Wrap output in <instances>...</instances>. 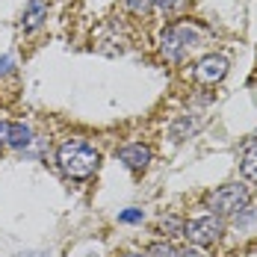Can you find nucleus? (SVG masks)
I'll return each instance as SVG.
<instances>
[{"label":"nucleus","mask_w":257,"mask_h":257,"mask_svg":"<svg viewBox=\"0 0 257 257\" xmlns=\"http://www.w3.org/2000/svg\"><path fill=\"white\" fill-rule=\"evenodd\" d=\"M118 160L133 169V172H142L148 163H151V148L148 145H142V142H130V145H121L118 148Z\"/></svg>","instance_id":"6"},{"label":"nucleus","mask_w":257,"mask_h":257,"mask_svg":"<svg viewBox=\"0 0 257 257\" xmlns=\"http://www.w3.org/2000/svg\"><path fill=\"white\" fill-rule=\"evenodd\" d=\"M30 142H33V130L27 127V124H21V121H18V124L12 121V124H9V139H6V145H9V148H27Z\"/></svg>","instance_id":"9"},{"label":"nucleus","mask_w":257,"mask_h":257,"mask_svg":"<svg viewBox=\"0 0 257 257\" xmlns=\"http://www.w3.org/2000/svg\"><path fill=\"white\" fill-rule=\"evenodd\" d=\"M183 236L192 242V245H213L219 236H222V219L207 213V216H195L189 222H183Z\"/></svg>","instance_id":"4"},{"label":"nucleus","mask_w":257,"mask_h":257,"mask_svg":"<svg viewBox=\"0 0 257 257\" xmlns=\"http://www.w3.org/2000/svg\"><path fill=\"white\" fill-rule=\"evenodd\" d=\"M56 163H59V169H62L65 178L89 180L98 172V166H101V154H98V148H95L92 142H86V139H68V142L59 145Z\"/></svg>","instance_id":"1"},{"label":"nucleus","mask_w":257,"mask_h":257,"mask_svg":"<svg viewBox=\"0 0 257 257\" xmlns=\"http://www.w3.org/2000/svg\"><path fill=\"white\" fill-rule=\"evenodd\" d=\"M9 124L12 121H0V145H6V139H9Z\"/></svg>","instance_id":"14"},{"label":"nucleus","mask_w":257,"mask_h":257,"mask_svg":"<svg viewBox=\"0 0 257 257\" xmlns=\"http://www.w3.org/2000/svg\"><path fill=\"white\" fill-rule=\"evenodd\" d=\"M157 6H160V9H163V12H166V9H172V6H178L180 0H154Z\"/></svg>","instance_id":"17"},{"label":"nucleus","mask_w":257,"mask_h":257,"mask_svg":"<svg viewBox=\"0 0 257 257\" xmlns=\"http://www.w3.org/2000/svg\"><path fill=\"white\" fill-rule=\"evenodd\" d=\"M160 231H166V236H178V233H183V222L178 216H163L160 219Z\"/></svg>","instance_id":"10"},{"label":"nucleus","mask_w":257,"mask_h":257,"mask_svg":"<svg viewBox=\"0 0 257 257\" xmlns=\"http://www.w3.org/2000/svg\"><path fill=\"white\" fill-rule=\"evenodd\" d=\"M12 65H15V62H12V56H0V74H6Z\"/></svg>","instance_id":"16"},{"label":"nucleus","mask_w":257,"mask_h":257,"mask_svg":"<svg viewBox=\"0 0 257 257\" xmlns=\"http://www.w3.org/2000/svg\"><path fill=\"white\" fill-rule=\"evenodd\" d=\"M45 18H48V3H45V0H30L24 6V15H21V27L30 33V30H36V27H42Z\"/></svg>","instance_id":"7"},{"label":"nucleus","mask_w":257,"mask_h":257,"mask_svg":"<svg viewBox=\"0 0 257 257\" xmlns=\"http://www.w3.org/2000/svg\"><path fill=\"white\" fill-rule=\"evenodd\" d=\"M121 257H145V254H121Z\"/></svg>","instance_id":"19"},{"label":"nucleus","mask_w":257,"mask_h":257,"mask_svg":"<svg viewBox=\"0 0 257 257\" xmlns=\"http://www.w3.org/2000/svg\"><path fill=\"white\" fill-rule=\"evenodd\" d=\"M142 219H145V213L139 207H127L124 213H118V222H124V225H139Z\"/></svg>","instance_id":"12"},{"label":"nucleus","mask_w":257,"mask_h":257,"mask_svg":"<svg viewBox=\"0 0 257 257\" xmlns=\"http://www.w3.org/2000/svg\"><path fill=\"white\" fill-rule=\"evenodd\" d=\"M124 3H127L130 12H145V9H148V6H151L154 0H124Z\"/></svg>","instance_id":"13"},{"label":"nucleus","mask_w":257,"mask_h":257,"mask_svg":"<svg viewBox=\"0 0 257 257\" xmlns=\"http://www.w3.org/2000/svg\"><path fill=\"white\" fill-rule=\"evenodd\" d=\"M251 201V192H248V186H242V183H228V186H219L210 198H207V204L213 210V216H236L242 207H248Z\"/></svg>","instance_id":"3"},{"label":"nucleus","mask_w":257,"mask_h":257,"mask_svg":"<svg viewBox=\"0 0 257 257\" xmlns=\"http://www.w3.org/2000/svg\"><path fill=\"white\" fill-rule=\"evenodd\" d=\"M89 257H98V254H89Z\"/></svg>","instance_id":"20"},{"label":"nucleus","mask_w":257,"mask_h":257,"mask_svg":"<svg viewBox=\"0 0 257 257\" xmlns=\"http://www.w3.org/2000/svg\"><path fill=\"white\" fill-rule=\"evenodd\" d=\"M15 257H42V251H21V254H15Z\"/></svg>","instance_id":"18"},{"label":"nucleus","mask_w":257,"mask_h":257,"mask_svg":"<svg viewBox=\"0 0 257 257\" xmlns=\"http://www.w3.org/2000/svg\"><path fill=\"white\" fill-rule=\"evenodd\" d=\"M239 175L248 180V183H257V139L245 142V148H242V157H239Z\"/></svg>","instance_id":"8"},{"label":"nucleus","mask_w":257,"mask_h":257,"mask_svg":"<svg viewBox=\"0 0 257 257\" xmlns=\"http://www.w3.org/2000/svg\"><path fill=\"white\" fill-rule=\"evenodd\" d=\"M145 257H178V248H175L172 242H154Z\"/></svg>","instance_id":"11"},{"label":"nucleus","mask_w":257,"mask_h":257,"mask_svg":"<svg viewBox=\"0 0 257 257\" xmlns=\"http://www.w3.org/2000/svg\"><path fill=\"white\" fill-rule=\"evenodd\" d=\"M225 74H228V59L222 53H207V56H201L195 62V68H192V77H195V83H201V86H213V83H219Z\"/></svg>","instance_id":"5"},{"label":"nucleus","mask_w":257,"mask_h":257,"mask_svg":"<svg viewBox=\"0 0 257 257\" xmlns=\"http://www.w3.org/2000/svg\"><path fill=\"white\" fill-rule=\"evenodd\" d=\"M178 257H204V254L198 251V245H192V248H183V251H178Z\"/></svg>","instance_id":"15"},{"label":"nucleus","mask_w":257,"mask_h":257,"mask_svg":"<svg viewBox=\"0 0 257 257\" xmlns=\"http://www.w3.org/2000/svg\"><path fill=\"white\" fill-rule=\"evenodd\" d=\"M195 45H201V30L195 24H175L160 36V51L169 62H180Z\"/></svg>","instance_id":"2"}]
</instances>
